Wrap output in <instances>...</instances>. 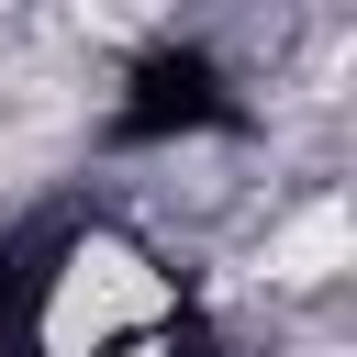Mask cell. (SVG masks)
I'll return each mask as SVG.
<instances>
[{"instance_id":"obj_2","label":"cell","mask_w":357,"mask_h":357,"mask_svg":"<svg viewBox=\"0 0 357 357\" xmlns=\"http://www.w3.org/2000/svg\"><path fill=\"white\" fill-rule=\"evenodd\" d=\"M346 257H357V212H346L335 190H312L301 212L268 223V257H257V268H268V290H335Z\"/></svg>"},{"instance_id":"obj_1","label":"cell","mask_w":357,"mask_h":357,"mask_svg":"<svg viewBox=\"0 0 357 357\" xmlns=\"http://www.w3.org/2000/svg\"><path fill=\"white\" fill-rule=\"evenodd\" d=\"M22 357H201L190 335V279L123 234V223H78L45 245V268L22 279Z\"/></svg>"}]
</instances>
